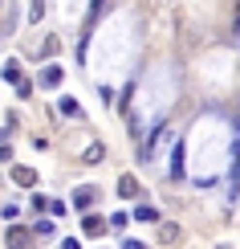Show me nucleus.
Wrapping results in <instances>:
<instances>
[{
  "mask_svg": "<svg viewBox=\"0 0 240 249\" xmlns=\"http://www.w3.org/2000/svg\"><path fill=\"white\" fill-rule=\"evenodd\" d=\"M81 229H86L90 237H102V233H106V221H102V216H86V221H81Z\"/></svg>",
  "mask_w": 240,
  "mask_h": 249,
  "instance_id": "5",
  "label": "nucleus"
},
{
  "mask_svg": "<svg viewBox=\"0 0 240 249\" xmlns=\"http://www.w3.org/2000/svg\"><path fill=\"white\" fill-rule=\"evenodd\" d=\"M171 176L175 180L183 176V143H175V151H171Z\"/></svg>",
  "mask_w": 240,
  "mask_h": 249,
  "instance_id": "6",
  "label": "nucleus"
},
{
  "mask_svg": "<svg viewBox=\"0 0 240 249\" xmlns=\"http://www.w3.org/2000/svg\"><path fill=\"white\" fill-rule=\"evenodd\" d=\"M102 160V143H90L86 147V163H98Z\"/></svg>",
  "mask_w": 240,
  "mask_h": 249,
  "instance_id": "11",
  "label": "nucleus"
},
{
  "mask_svg": "<svg viewBox=\"0 0 240 249\" xmlns=\"http://www.w3.org/2000/svg\"><path fill=\"white\" fill-rule=\"evenodd\" d=\"M53 229H57L53 221H37V225H33V233H37V237H53Z\"/></svg>",
  "mask_w": 240,
  "mask_h": 249,
  "instance_id": "9",
  "label": "nucleus"
},
{
  "mask_svg": "<svg viewBox=\"0 0 240 249\" xmlns=\"http://www.w3.org/2000/svg\"><path fill=\"white\" fill-rule=\"evenodd\" d=\"M134 216H139V221H159V209H151V204H139V209H134Z\"/></svg>",
  "mask_w": 240,
  "mask_h": 249,
  "instance_id": "8",
  "label": "nucleus"
},
{
  "mask_svg": "<svg viewBox=\"0 0 240 249\" xmlns=\"http://www.w3.org/2000/svg\"><path fill=\"white\" fill-rule=\"evenodd\" d=\"M94 200H98V188H78V192H74V209H78V213H90Z\"/></svg>",
  "mask_w": 240,
  "mask_h": 249,
  "instance_id": "2",
  "label": "nucleus"
},
{
  "mask_svg": "<svg viewBox=\"0 0 240 249\" xmlns=\"http://www.w3.org/2000/svg\"><path fill=\"white\" fill-rule=\"evenodd\" d=\"M118 192H122V196H139V180H134V176H122V180H118Z\"/></svg>",
  "mask_w": 240,
  "mask_h": 249,
  "instance_id": "7",
  "label": "nucleus"
},
{
  "mask_svg": "<svg viewBox=\"0 0 240 249\" xmlns=\"http://www.w3.org/2000/svg\"><path fill=\"white\" fill-rule=\"evenodd\" d=\"M41 86H49V90L61 86V66H45L41 70Z\"/></svg>",
  "mask_w": 240,
  "mask_h": 249,
  "instance_id": "3",
  "label": "nucleus"
},
{
  "mask_svg": "<svg viewBox=\"0 0 240 249\" xmlns=\"http://www.w3.org/2000/svg\"><path fill=\"white\" fill-rule=\"evenodd\" d=\"M13 180L20 184V188H33V184H37V172H33V168H13Z\"/></svg>",
  "mask_w": 240,
  "mask_h": 249,
  "instance_id": "4",
  "label": "nucleus"
},
{
  "mask_svg": "<svg viewBox=\"0 0 240 249\" xmlns=\"http://www.w3.org/2000/svg\"><path fill=\"white\" fill-rule=\"evenodd\" d=\"M4 245L8 249H29V245H33V233H29V229H8L4 233Z\"/></svg>",
  "mask_w": 240,
  "mask_h": 249,
  "instance_id": "1",
  "label": "nucleus"
},
{
  "mask_svg": "<svg viewBox=\"0 0 240 249\" xmlns=\"http://www.w3.org/2000/svg\"><path fill=\"white\" fill-rule=\"evenodd\" d=\"M61 115L74 119V115H81V110H78V102H74V98H61Z\"/></svg>",
  "mask_w": 240,
  "mask_h": 249,
  "instance_id": "12",
  "label": "nucleus"
},
{
  "mask_svg": "<svg viewBox=\"0 0 240 249\" xmlns=\"http://www.w3.org/2000/svg\"><path fill=\"white\" fill-rule=\"evenodd\" d=\"M4 78L8 82H20V66H16V61H8V66H4Z\"/></svg>",
  "mask_w": 240,
  "mask_h": 249,
  "instance_id": "13",
  "label": "nucleus"
},
{
  "mask_svg": "<svg viewBox=\"0 0 240 249\" xmlns=\"http://www.w3.org/2000/svg\"><path fill=\"white\" fill-rule=\"evenodd\" d=\"M122 249H147V245H143V241H127V245H122Z\"/></svg>",
  "mask_w": 240,
  "mask_h": 249,
  "instance_id": "14",
  "label": "nucleus"
},
{
  "mask_svg": "<svg viewBox=\"0 0 240 249\" xmlns=\"http://www.w3.org/2000/svg\"><path fill=\"white\" fill-rule=\"evenodd\" d=\"M45 17V0H33V4H29V20H41Z\"/></svg>",
  "mask_w": 240,
  "mask_h": 249,
  "instance_id": "10",
  "label": "nucleus"
}]
</instances>
